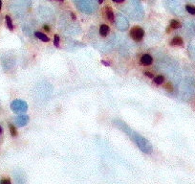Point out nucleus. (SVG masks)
I'll list each match as a JSON object with an SVG mask.
<instances>
[{
  "mask_svg": "<svg viewBox=\"0 0 195 184\" xmlns=\"http://www.w3.org/2000/svg\"><path fill=\"white\" fill-rule=\"evenodd\" d=\"M1 7H2V1L0 0V10H1Z\"/></svg>",
  "mask_w": 195,
  "mask_h": 184,
  "instance_id": "22",
  "label": "nucleus"
},
{
  "mask_svg": "<svg viewBox=\"0 0 195 184\" xmlns=\"http://www.w3.org/2000/svg\"><path fill=\"white\" fill-rule=\"evenodd\" d=\"M145 36V31L140 26H134L130 31V37L135 41H141Z\"/></svg>",
  "mask_w": 195,
  "mask_h": 184,
  "instance_id": "1",
  "label": "nucleus"
},
{
  "mask_svg": "<svg viewBox=\"0 0 195 184\" xmlns=\"http://www.w3.org/2000/svg\"><path fill=\"white\" fill-rule=\"evenodd\" d=\"M54 44L56 47H59V37L58 35H55V40H54Z\"/></svg>",
  "mask_w": 195,
  "mask_h": 184,
  "instance_id": "13",
  "label": "nucleus"
},
{
  "mask_svg": "<svg viewBox=\"0 0 195 184\" xmlns=\"http://www.w3.org/2000/svg\"><path fill=\"white\" fill-rule=\"evenodd\" d=\"M35 36L37 37V39H39L40 40L44 41V42H48V41H50V39H49V37H47L46 35L42 34V33H40V32H36V33H35Z\"/></svg>",
  "mask_w": 195,
  "mask_h": 184,
  "instance_id": "6",
  "label": "nucleus"
},
{
  "mask_svg": "<svg viewBox=\"0 0 195 184\" xmlns=\"http://www.w3.org/2000/svg\"><path fill=\"white\" fill-rule=\"evenodd\" d=\"M98 2H99V4H102V3L103 2V0H98Z\"/></svg>",
  "mask_w": 195,
  "mask_h": 184,
  "instance_id": "21",
  "label": "nucleus"
},
{
  "mask_svg": "<svg viewBox=\"0 0 195 184\" xmlns=\"http://www.w3.org/2000/svg\"><path fill=\"white\" fill-rule=\"evenodd\" d=\"M1 183L2 184H10L11 180L10 179H3V180H1Z\"/></svg>",
  "mask_w": 195,
  "mask_h": 184,
  "instance_id": "15",
  "label": "nucleus"
},
{
  "mask_svg": "<svg viewBox=\"0 0 195 184\" xmlns=\"http://www.w3.org/2000/svg\"><path fill=\"white\" fill-rule=\"evenodd\" d=\"M9 129H10V131H11V134L12 136H13V137H16V136L17 135V131H16V129L13 127V125H9Z\"/></svg>",
  "mask_w": 195,
  "mask_h": 184,
  "instance_id": "11",
  "label": "nucleus"
},
{
  "mask_svg": "<svg viewBox=\"0 0 195 184\" xmlns=\"http://www.w3.org/2000/svg\"><path fill=\"white\" fill-rule=\"evenodd\" d=\"M184 41L182 39V37H175L174 39H172V40L170 41V45L171 46H183Z\"/></svg>",
  "mask_w": 195,
  "mask_h": 184,
  "instance_id": "3",
  "label": "nucleus"
},
{
  "mask_svg": "<svg viewBox=\"0 0 195 184\" xmlns=\"http://www.w3.org/2000/svg\"><path fill=\"white\" fill-rule=\"evenodd\" d=\"M17 124L18 126H24L27 124V121H28V117L27 116H19L17 118Z\"/></svg>",
  "mask_w": 195,
  "mask_h": 184,
  "instance_id": "7",
  "label": "nucleus"
},
{
  "mask_svg": "<svg viewBox=\"0 0 195 184\" xmlns=\"http://www.w3.org/2000/svg\"><path fill=\"white\" fill-rule=\"evenodd\" d=\"M114 2H116V3H122L125 0H113Z\"/></svg>",
  "mask_w": 195,
  "mask_h": 184,
  "instance_id": "19",
  "label": "nucleus"
},
{
  "mask_svg": "<svg viewBox=\"0 0 195 184\" xmlns=\"http://www.w3.org/2000/svg\"><path fill=\"white\" fill-rule=\"evenodd\" d=\"M102 63L103 64V65H106V66H109V63H107V61H105V60H102Z\"/></svg>",
  "mask_w": 195,
  "mask_h": 184,
  "instance_id": "17",
  "label": "nucleus"
},
{
  "mask_svg": "<svg viewBox=\"0 0 195 184\" xmlns=\"http://www.w3.org/2000/svg\"><path fill=\"white\" fill-rule=\"evenodd\" d=\"M165 81V78L164 76H162V75H159V76H157L155 79H154V83L156 84H162Z\"/></svg>",
  "mask_w": 195,
  "mask_h": 184,
  "instance_id": "10",
  "label": "nucleus"
},
{
  "mask_svg": "<svg viewBox=\"0 0 195 184\" xmlns=\"http://www.w3.org/2000/svg\"><path fill=\"white\" fill-rule=\"evenodd\" d=\"M5 20H6V24H7L9 29L13 30V21H12V18L10 17V16H6Z\"/></svg>",
  "mask_w": 195,
  "mask_h": 184,
  "instance_id": "9",
  "label": "nucleus"
},
{
  "mask_svg": "<svg viewBox=\"0 0 195 184\" xmlns=\"http://www.w3.org/2000/svg\"><path fill=\"white\" fill-rule=\"evenodd\" d=\"M152 63H153V59H152V57L148 54H145L141 58V63L142 65L148 66V65L152 64Z\"/></svg>",
  "mask_w": 195,
  "mask_h": 184,
  "instance_id": "2",
  "label": "nucleus"
},
{
  "mask_svg": "<svg viewBox=\"0 0 195 184\" xmlns=\"http://www.w3.org/2000/svg\"><path fill=\"white\" fill-rule=\"evenodd\" d=\"M109 31H110V29H109V27L105 24L102 25L101 28H99V34H101L102 37H106L108 35Z\"/></svg>",
  "mask_w": 195,
  "mask_h": 184,
  "instance_id": "5",
  "label": "nucleus"
},
{
  "mask_svg": "<svg viewBox=\"0 0 195 184\" xmlns=\"http://www.w3.org/2000/svg\"><path fill=\"white\" fill-rule=\"evenodd\" d=\"M43 29H44L45 31H47V32H50V28H49L48 26H46V25L43 26Z\"/></svg>",
  "mask_w": 195,
  "mask_h": 184,
  "instance_id": "18",
  "label": "nucleus"
},
{
  "mask_svg": "<svg viewBox=\"0 0 195 184\" xmlns=\"http://www.w3.org/2000/svg\"><path fill=\"white\" fill-rule=\"evenodd\" d=\"M185 10H187L190 15H195V7L190 6V5H187L185 6Z\"/></svg>",
  "mask_w": 195,
  "mask_h": 184,
  "instance_id": "12",
  "label": "nucleus"
},
{
  "mask_svg": "<svg viewBox=\"0 0 195 184\" xmlns=\"http://www.w3.org/2000/svg\"><path fill=\"white\" fill-rule=\"evenodd\" d=\"M165 88L168 89V90H169V91H172V90H173V88H172V86H171V83H166Z\"/></svg>",
  "mask_w": 195,
  "mask_h": 184,
  "instance_id": "14",
  "label": "nucleus"
},
{
  "mask_svg": "<svg viewBox=\"0 0 195 184\" xmlns=\"http://www.w3.org/2000/svg\"><path fill=\"white\" fill-rule=\"evenodd\" d=\"M145 76L148 77V78H153V74L150 73V72H148V71L145 72Z\"/></svg>",
  "mask_w": 195,
  "mask_h": 184,
  "instance_id": "16",
  "label": "nucleus"
},
{
  "mask_svg": "<svg viewBox=\"0 0 195 184\" xmlns=\"http://www.w3.org/2000/svg\"><path fill=\"white\" fill-rule=\"evenodd\" d=\"M1 133H2V128H1V126H0V134H1Z\"/></svg>",
  "mask_w": 195,
  "mask_h": 184,
  "instance_id": "23",
  "label": "nucleus"
},
{
  "mask_svg": "<svg viewBox=\"0 0 195 184\" xmlns=\"http://www.w3.org/2000/svg\"><path fill=\"white\" fill-rule=\"evenodd\" d=\"M106 16H107L108 20L113 23L114 20H115V16H114V13H113V11L111 10V8L109 6L106 7Z\"/></svg>",
  "mask_w": 195,
  "mask_h": 184,
  "instance_id": "4",
  "label": "nucleus"
},
{
  "mask_svg": "<svg viewBox=\"0 0 195 184\" xmlns=\"http://www.w3.org/2000/svg\"><path fill=\"white\" fill-rule=\"evenodd\" d=\"M71 16H72V18H73V19H76V15H75L74 13H71Z\"/></svg>",
  "mask_w": 195,
  "mask_h": 184,
  "instance_id": "20",
  "label": "nucleus"
},
{
  "mask_svg": "<svg viewBox=\"0 0 195 184\" xmlns=\"http://www.w3.org/2000/svg\"><path fill=\"white\" fill-rule=\"evenodd\" d=\"M55 1H59V2H63V0H55Z\"/></svg>",
  "mask_w": 195,
  "mask_h": 184,
  "instance_id": "24",
  "label": "nucleus"
},
{
  "mask_svg": "<svg viewBox=\"0 0 195 184\" xmlns=\"http://www.w3.org/2000/svg\"><path fill=\"white\" fill-rule=\"evenodd\" d=\"M181 27V23L178 20L172 19L170 21V28L171 29H178V28Z\"/></svg>",
  "mask_w": 195,
  "mask_h": 184,
  "instance_id": "8",
  "label": "nucleus"
}]
</instances>
